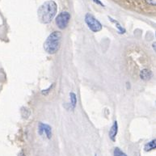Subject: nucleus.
<instances>
[{
  "instance_id": "obj_1",
  "label": "nucleus",
  "mask_w": 156,
  "mask_h": 156,
  "mask_svg": "<svg viewBox=\"0 0 156 156\" xmlns=\"http://www.w3.org/2000/svg\"><path fill=\"white\" fill-rule=\"evenodd\" d=\"M57 13V4L53 1H47L41 5L37 12L40 22L42 24H49L52 21Z\"/></svg>"
},
{
  "instance_id": "obj_2",
  "label": "nucleus",
  "mask_w": 156,
  "mask_h": 156,
  "mask_svg": "<svg viewBox=\"0 0 156 156\" xmlns=\"http://www.w3.org/2000/svg\"><path fill=\"white\" fill-rule=\"evenodd\" d=\"M62 32L59 31L53 32L46 39V42L44 44L45 50L49 54H54L58 51L61 46L62 41Z\"/></svg>"
},
{
  "instance_id": "obj_3",
  "label": "nucleus",
  "mask_w": 156,
  "mask_h": 156,
  "mask_svg": "<svg viewBox=\"0 0 156 156\" xmlns=\"http://www.w3.org/2000/svg\"><path fill=\"white\" fill-rule=\"evenodd\" d=\"M85 21H86L87 26L91 31L94 32H100L102 29V25L95 17L91 14H86L85 16Z\"/></svg>"
},
{
  "instance_id": "obj_4",
  "label": "nucleus",
  "mask_w": 156,
  "mask_h": 156,
  "mask_svg": "<svg viewBox=\"0 0 156 156\" xmlns=\"http://www.w3.org/2000/svg\"><path fill=\"white\" fill-rule=\"evenodd\" d=\"M70 19V15L66 12H61L56 19V24L60 29H64L69 24Z\"/></svg>"
},
{
  "instance_id": "obj_5",
  "label": "nucleus",
  "mask_w": 156,
  "mask_h": 156,
  "mask_svg": "<svg viewBox=\"0 0 156 156\" xmlns=\"http://www.w3.org/2000/svg\"><path fill=\"white\" fill-rule=\"evenodd\" d=\"M43 133L46 134L49 139L51 138V136H52V130H51L50 126L48 125H46V124L40 123L39 124V134L41 135Z\"/></svg>"
},
{
  "instance_id": "obj_6",
  "label": "nucleus",
  "mask_w": 156,
  "mask_h": 156,
  "mask_svg": "<svg viewBox=\"0 0 156 156\" xmlns=\"http://www.w3.org/2000/svg\"><path fill=\"white\" fill-rule=\"evenodd\" d=\"M117 131H118V125H117V121H115L114 124L113 125V126L111 127V130L109 131V137L111 138L112 141H115L116 140V136L117 134Z\"/></svg>"
},
{
  "instance_id": "obj_7",
  "label": "nucleus",
  "mask_w": 156,
  "mask_h": 156,
  "mask_svg": "<svg viewBox=\"0 0 156 156\" xmlns=\"http://www.w3.org/2000/svg\"><path fill=\"white\" fill-rule=\"evenodd\" d=\"M152 76L151 71H150L149 70L147 69H144L142 70L141 72H140V77L142 80H145V81H147V80H150Z\"/></svg>"
},
{
  "instance_id": "obj_8",
  "label": "nucleus",
  "mask_w": 156,
  "mask_h": 156,
  "mask_svg": "<svg viewBox=\"0 0 156 156\" xmlns=\"http://www.w3.org/2000/svg\"><path fill=\"white\" fill-rule=\"evenodd\" d=\"M156 147V140H153L151 142H148L147 144L145 145L144 149L146 151H151V150L155 149Z\"/></svg>"
},
{
  "instance_id": "obj_9",
  "label": "nucleus",
  "mask_w": 156,
  "mask_h": 156,
  "mask_svg": "<svg viewBox=\"0 0 156 156\" xmlns=\"http://www.w3.org/2000/svg\"><path fill=\"white\" fill-rule=\"evenodd\" d=\"M70 103H71V105H72L73 108H75L76 106V103H77V98H76V95L75 93H71L70 94Z\"/></svg>"
},
{
  "instance_id": "obj_10",
  "label": "nucleus",
  "mask_w": 156,
  "mask_h": 156,
  "mask_svg": "<svg viewBox=\"0 0 156 156\" xmlns=\"http://www.w3.org/2000/svg\"><path fill=\"white\" fill-rule=\"evenodd\" d=\"M114 156H127V155H126V154H125L122 151H120V148L117 147V148H115V150H114Z\"/></svg>"
},
{
  "instance_id": "obj_11",
  "label": "nucleus",
  "mask_w": 156,
  "mask_h": 156,
  "mask_svg": "<svg viewBox=\"0 0 156 156\" xmlns=\"http://www.w3.org/2000/svg\"><path fill=\"white\" fill-rule=\"evenodd\" d=\"M147 3H149L150 5L152 6H155V0H146Z\"/></svg>"
},
{
  "instance_id": "obj_12",
  "label": "nucleus",
  "mask_w": 156,
  "mask_h": 156,
  "mask_svg": "<svg viewBox=\"0 0 156 156\" xmlns=\"http://www.w3.org/2000/svg\"><path fill=\"white\" fill-rule=\"evenodd\" d=\"M94 1H95V2H97V3H99V4H101V5H103V4H102V3H101L100 2H99L98 0H94Z\"/></svg>"
},
{
  "instance_id": "obj_13",
  "label": "nucleus",
  "mask_w": 156,
  "mask_h": 156,
  "mask_svg": "<svg viewBox=\"0 0 156 156\" xmlns=\"http://www.w3.org/2000/svg\"><path fill=\"white\" fill-rule=\"evenodd\" d=\"M153 48H154V50H155V42H154V43L153 44Z\"/></svg>"
}]
</instances>
